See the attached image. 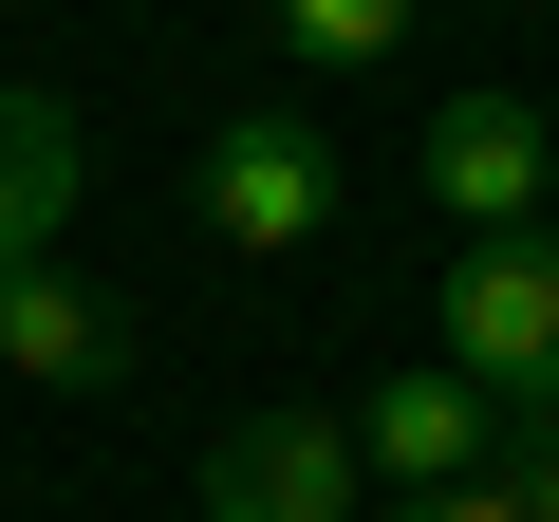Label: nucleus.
<instances>
[{"instance_id": "nucleus-1", "label": "nucleus", "mask_w": 559, "mask_h": 522, "mask_svg": "<svg viewBox=\"0 0 559 522\" xmlns=\"http://www.w3.org/2000/svg\"><path fill=\"white\" fill-rule=\"evenodd\" d=\"M448 373L485 411H559V224H503L448 261Z\"/></svg>"}, {"instance_id": "nucleus-2", "label": "nucleus", "mask_w": 559, "mask_h": 522, "mask_svg": "<svg viewBox=\"0 0 559 522\" xmlns=\"http://www.w3.org/2000/svg\"><path fill=\"white\" fill-rule=\"evenodd\" d=\"M205 224H224L242 261L336 242V131H318V112H224V131H205Z\"/></svg>"}, {"instance_id": "nucleus-3", "label": "nucleus", "mask_w": 559, "mask_h": 522, "mask_svg": "<svg viewBox=\"0 0 559 522\" xmlns=\"http://www.w3.org/2000/svg\"><path fill=\"white\" fill-rule=\"evenodd\" d=\"M205 522H373V466L336 411H242L205 448Z\"/></svg>"}, {"instance_id": "nucleus-4", "label": "nucleus", "mask_w": 559, "mask_h": 522, "mask_svg": "<svg viewBox=\"0 0 559 522\" xmlns=\"http://www.w3.org/2000/svg\"><path fill=\"white\" fill-rule=\"evenodd\" d=\"M429 205H448L466 242L540 224V205H559V131H540L522 94H448V112H429Z\"/></svg>"}, {"instance_id": "nucleus-5", "label": "nucleus", "mask_w": 559, "mask_h": 522, "mask_svg": "<svg viewBox=\"0 0 559 522\" xmlns=\"http://www.w3.org/2000/svg\"><path fill=\"white\" fill-rule=\"evenodd\" d=\"M336 429H355V466H373L392 503H429V485H485V448H503V411H485L448 355H429V373H392V392H373V411H336Z\"/></svg>"}, {"instance_id": "nucleus-6", "label": "nucleus", "mask_w": 559, "mask_h": 522, "mask_svg": "<svg viewBox=\"0 0 559 522\" xmlns=\"http://www.w3.org/2000/svg\"><path fill=\"white\" fill-rule=\"evenodd\" d=\"M0 373H38V392H112V373H131V318L75 281V261H0Z\"/></svg>"}, {"instance_id": "nucleus-7", "label": "nucleus", "mask_w": 559, "mask_h": 522, "mask_svg": "<svg viewBox=\"0 0 559 522\" xmlns=\"http://www.w3.org/2000/svg\"><path fill=\"white\" fill-rule=\"evenodd\" d=\"M75 187H94V131H75L57 94H20V75H0V261H57Z\"/></svg>"}, {"instance_id": "nucleus-8", "label": "nucleus", "mask_w": 559, "mask_h": 522, "mask_svg": "<svg viewBox=\"0 0 559 522\" xmlns=\"http://www.w3.org/2000/svg\"><path fill=\"white\" fill-rule=\"evenodd\" d=\"M411 38V0H280V57H318V75H373Z\"/></svg>"}, {"instance_id": "nucleus-9", "label": "nucleus", "mask_w": 559, "mask_h": 522, "mask_svg": "<svg viewBox=\"0 0 559 522\" xmlns=\"http://www.w3.org/2000/svg\"><path fill=\"white\" fill-rule=\"evenodd\" d=\"M373 522H522V503H503V466H485V485H429V503H373Z\"/></svg>"}]
</instances>
